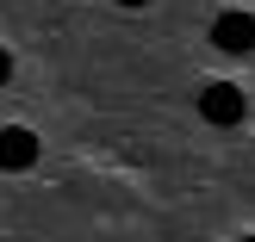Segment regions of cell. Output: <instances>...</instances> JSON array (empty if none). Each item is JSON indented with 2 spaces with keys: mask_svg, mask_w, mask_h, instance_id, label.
Returning <instances> with one entry per match:
<instances>
[{
  "mask_svg": "<svg viewBox=\"0 0 255 242\" xmlns=\"http://www.w3.org/2000/svg\"><path fill=\"white\" fill-rule=\"evenodd\" d=\"M199 118L206 124H243V87L237 81H212L199 93Z\"/></svg>",
  "mask_w": 255,
  "mask_h": 242,
  "instance_id": "cell-1",
  "label": "cell"
},
{
  "mask_svg": "<svg viewBox=\"0 0 255 242\" xmlns=\"http://www.w3.org/2000/svg\"><path fill=\"white\" fill-rule=\"evenodd\" d=\"M212 44L231 50V56H249L255 50V19L249 12H218V19H212Z\"/></svg>",
  "mask_w": 255,
  "mask_h": 242,
  "instance_id": "cell-2",
  "label": "cell"
},
{
  "mask_svg": "<svg viewBox=\"0 0 255 242\" xmlns=\"http://www.w3.org/2000/svg\"><path fill=\"white\" fill-rule=\"evenodd\" d=\"M31 161H37V131L6 124V131H0V168H6V174H25Z\"/></svg>",
  "mask_w": 255,
  "mask_h": 242,
  "instance_id": "cell-3",
  "label": "cell"
},
{
  "mask_svg": "<svg viewBox=\"0 0 255 242\" xmlns=\"http://www.w3.org/2000/svg\"><path fill=\"white\" fill-rule=\"evenodd\" d=\"M6 81H12V56L0 50V87H6Z\"/></svg>",
  "mask_w": 255,
  "mask_h": 242,
  "instance_id": "cell-4",
  "label": "cell"
},
{
  "mask_svg": "<svg viewBox=\"0 0 255 242\" xmlns=\"http://www.w3.org/2000/svg\"><path fill=\"white\" fill-rule=\"evenodd\" d=\"M119 6H149V0H119Z\"/></svg>",
  "mask_w": 255,
  "mask_h": 242,
  "instance_id": "cell-5",
  "label": "cell"
},
{
  "mask_svg": "<svg viewBox=\"0 0 255 242\" xmlns=\"http://www.w3.org/2000/svg\"><path fill=\"white\" fill-rule=\"evenodd\" d=\"M243 242H255V236H243Z\"/></svg>",
  "mask_w": 255,
  "mask_h": 242,
  "instance_id": "cell-6",
  "label": "cell"
}]
</instances>
